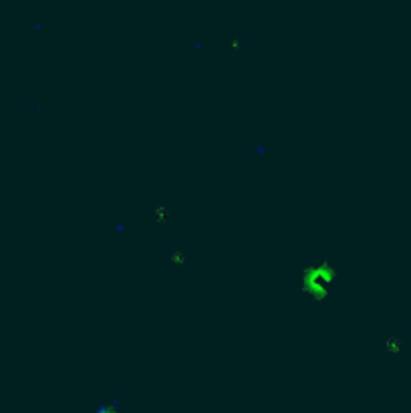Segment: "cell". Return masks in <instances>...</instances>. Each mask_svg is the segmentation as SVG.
<instances>
[]
</instances>
